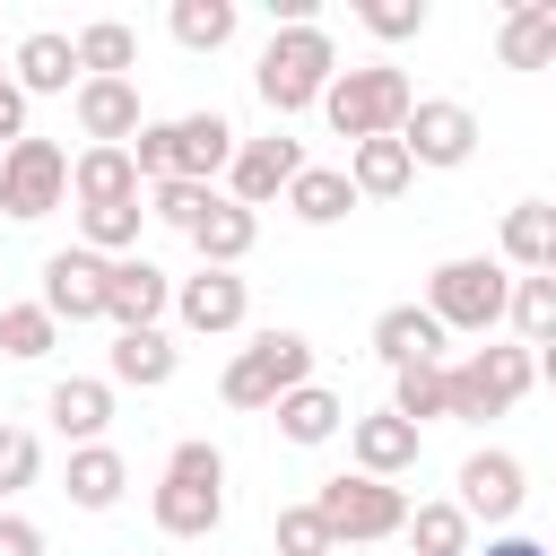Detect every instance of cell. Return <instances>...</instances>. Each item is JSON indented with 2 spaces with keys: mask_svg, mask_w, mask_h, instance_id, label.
Instances as JSON below:
<instances>
[{
  "mask_svg": "<svg viewBox=\"0 0 556 556\" xmlns=\"http://www.w3.org/2000/svg\"><path fill=\"white\" fill-rule=\"evenodd\" d=\"M408 104H417V87H408V70H391V61H356V70H339V78L321 87V113H330V130H339L348 148H356V139H400Z\"/></svg>",
  "mask_w": 556,
  "mask_h": 556,
  "instance_id": "obj_1",
  "label": "cell"
},
{
  "mask_svg": "<svg viewBox=\"0 0 556 556\" xmlns=\"http://www.w3.org/2000/svg\"><path fill=\"white\" fill-rule=\"evenodd\" d=\"M330 78H339V43H330L321 26H278V35L261 43V70H252V87H261L269 113H304V104H321Z\"/></svg>",
  "mask_w": 556,
  "mask_h": 556,
  "instance_id": "obj_2",
  "label": "cell"
},
{
  "mask_svg": "<svg viewBox=\"0 0 556 556\" xmlns=\"http://www.w3.org/2000/svg\"><path fill=\"white\" fill-rule=\"evenodd\" d=\"M313 513H321L330 547H382V539H400L408 495H400V486H382V478L339 469V478H321V486H313Z\"/></svg>",
  "mask_w": 556,
  "mask_h": 556,
  "instance_id": "obj_3",
  "label": "cell"
},
{
  "mask_svg": "<svg viewBox=\"0 0 556 556\" xmlns=\"http://www.w3.org/2000/svg\"><path fill=\"white\" fill-rule=\"evenodd\" d=\"M530 382H539V356H530V348H478L469 365H443V417L486 426V417H504Z\"/></svg>",
  "mask_w": 556,
  "mask_h": 556,
  "instance_id": "obj_4",
  "label": "cell"
},
{
  "mask_svg": "<svg viewBox=\"0 0 556 556\" xmlns=\"http://www.w3.org/2000/svg\"><path fill=\"white\" fill-rule=\"evenodd\" d=\"M504 295H513V269H504V261H486V252L443 261V269L426 278V313H434L443 330H478V339L504 321Z\"/></svg>",
  "mask_w": 556,
  "mask_h": 556,
  "instance_id": "obj_5",
  "label": "cell"
},
{
  "mask_svg": "<svg viewBox=\"0 0 556 556\" xmlns=\"http://www.w3.org/2000/svg\"><path fill=\"white\" fill-rule=\"evenodd\" d=\"M295 382H313V339L304 330H261L235 365H226V408H269L278 391H295Z\"/></svg>",
  "mask_w": 556,
  "mask_h": 556,
  "instance_id": "obj_6",
  "label": "cell"
},
{
  "mask_svg": "<svg viewBox=\"0 0 556 556\" xmlns=\"http://www.w3.org/2000/svg\"><path fill=\"white\" fill-rule=\"evenodd\" d=\"M70 200V148L52 139H9L0 148V217H52Z\"/></svg>",
  "mask_w": 556,
  "mask_h": 556,
  "instance_id": "obj_7",
  "label": "cell"
},
{
  "mask_svg": "<svg viewBox=\"0 0 556 556\" xmlns=\"http://www.w3.org/2000/svg\"><path fill=\"white\" fill-rule=\"evenodd\" d=\"M400 148H408V165L452 174V165H469V156H478V113H469L460 96H417V104H408V122H400Z\"/></svg>",
  "mask_w": 556,
  "mask_h": 556,
  "instance_id": "obj_8",
  "label": "cell"
},
{
  "mask_svg": "<svg viewBox=\"0 0 556 556\" xmlns=\"http://www.w3.org/2000/svg\"><path fill=\"white\" fill-rule=\"evenodd\" d=\"M156 139H165V182L217 191V174L235 156V122L226 113H174V122H156Z\"/></svg>",
  "mask_w": 556,
  "mask_h": 556,
  "instance_id": "obj_9",
  "label": "cell"
},
{
  "mask_svg": "<svg viewBox=\"0 0 556 556\" xmlns=\"http://www.w3.org/2000/svg\"><path fill=\"white\" fill-rule=\"evenodd\" d=\"M295 174H304V139H287V130H269V139H235V156H226V200L261 217Z\"/></svg>",
  "mask_w": 556,
  "mask_h": 556,
  "instance_id": "obj_10",
  "label": "cell"
},
{
  "mask_svg": "<svg viewBox=\"0 0 556 556\" xmlns=\"http://www.w3.org/2000/svg\"><path fill=\"white\" fill-rule=\"evenodd\" d=\"M165 313H182V330H200V339H226V330H243L252 287L235 269H191V278H174V304Z\"/></svg>",
  "mask_w": 556,
  "mask_h": 556,
  "instance_id": "obj_11",
  "label": "cell"
},
{
  "mask_svg": "<svg viewBox=\"0 0 556 556\" xmlns=\"http://www.w3.org/2000/svg\"><path fill=\"white\" fill-rule=\"evenodd\" d=\"M70 113H78V139L87 148H130V130L148 122L139 113V78H78L70 87Z\"/></svg>",
  "mask_w": 556,
  "mask_h": 556,
  "instance_id": "obj_12",
  "label": "cell"
},
{
  "mask_svg": "<svg viewBox=\"0 0 556 556\" xmlns=\"http://www.w3.org/2000/svg\"><path fill=\"white\" fill-rule=\"evenodd\" d=\"M104 269H113V261H96L87 243H70V252L43 261V295H35V304H43L52 321H104Z\"/></svg>",
  "mask_w": 556,
  "mask_h": 556,
  "instance_id": "obj_13",
  "label": "cell"
},
{
  "mask_svg": "<svg viewBox=\"0 0 556 556\" xmlns=\"http://www.w3.org/2000/svg\"><path fill=\"white\" fill-rule=\"evenodd\" d=\"M165 304H174V278H165L148 252H130V261L104 269V321H113V330H156Z\"/></svg>",
  "mask_w": 556,
  "mask_h": 556,
  "instance_id": "obj_14",
  "label": "cell"
},
{
  "mask_svg": "<svg viewBox=\"0 0 556 556\" xmlns=\"http://www.w3.org/2000/svg\"><path fill=\"white\" fill-rule=\"evenodd\" d=\"M469 521H513L521 504H530V469L513 460V452H469L460 460V495H452Z\"/></svg>",
  "mask_w": 556,
  "mask_h": 556,
  "instance_id": "obj_15",
  "label": "cell"
},
{
  "mask_svg": "<svg viewBox=\"0 0 556 556\" xmlns=\"http://www.w3.org/2000/svg\"><path fill=\"white\" fill-rule=\"evenodd\" d=\"M174 365H182V348L165 330H113V348H104V382L113 391H165Z\"/></svg>",
  "mask_w": 556,
  "mask_h": 556,
  "instance_id": "obj_16",
  "label": "cell"
},
{
  "mask_svg": "<svg viewBox=\"0 0 556 556\" xmlns=\"http://www.w3.org/2000/svg\"><path fill=\"white\" fill-rule=\"evenodd\" d=\"M43 417H52V434H70V452H78V443H104V426H113V382H104V374H70V382L43 391Z\"/></svg>",
  "mask_w": 556,
  "mask_h": 556,
  "instance_id": "obj_17",
  "label": "cell"
},
{
  "mask_svg": "<svg viewBox=\"0 0 556 556\" xmlns=\"http://www.w3.org/2000/svg\"><path fill=\"white\" fill-rule=\"evenodd\" d=\"M348 452H356V478H400V469H417V426L408 417H391V408H374V417H348Z\"/></svg>",
  "mask_w": 556,
  "mask_h": 556,
  "instance_id": "obj_18",
  "label": "cell"
},
{
  "mask_svg": "<svg viewBox=\"0 0 556 556\" xmlns=\"http://www.w3.org/2000/svg\"><path fill=\"white\" fill-rule=\"evenodd\" d=\"M217 521H226V486L217 478H174V469L156 478V530L165 539H208Z\"/></svg>",
  "mask_w": 556,
  "mask_h": 556,
  "instance_id": "obj_19",
  "label": "cell"
},
{
  "mask_svg": "<svg viewBox=\"0 0 556 556\" xmlns=\"http://www.w3.org/2000/svg\"><path fill=\"white\" fill-rule=\"evenodd\" d=\"M374 356L391 374L400 365H443V321L426 304H391V313H374Z\"/></svg>",
  "mask_w": 556,
  "mask_h": 556,
  "instance_id": "obj_20",
  "label": "cell"
},
{
  "mask_svg": "<svg viewBox=\"0 0 556 556\" xmlns=\"http://www.w3.org/2000/svg\"><path fill=\"white\" fill-rule=\"evenodd\" d=\"M9 87H17V96H70V87H78V52H70V35L35 26V35L17 43V61H9Z\"/></svg>",
  "mask_w": 556,
  "mask_h": 556,
  "instance_id": "obj_21",
  "label": "cell"
},
{
  "mask_svg": "<svg viewBox=\"0 0 556 556\" xmlns=\"http://www.w3.org/2000/svg\"><path fill=\"white\" fill-rule=\"evenodd\" d=\"M252 243H261V217H252V208H235L226 191H217V200L200 208V226H191V252H200V269H235Z\"/></svg>",
  "mask_w": 556,
  "mask_h": 556,
  "instance_id": "obj_22",
  "label": "cell"
},
{
  "mask_svg": "<svg viewBox=\"0 0 556 556\" xmlns=\"http://www.w3.org/2000/svg\"><path fill=\"white\" fill-rule=\"evenodd\" d=\"M339 174H348V191H356V200H400V191L417 182V165H408V148H400V139H356Z\"/></svg>",
  "mask_w": 556,
  "mask_h": 556,
  "instance_id": "obj_23",
  "label": "cell"
},
{
  "mask_svg": "<svg viewBox=\"0 0 556 556\" xmlns=\"http://www.w3.org/2000/svg\"><path fill=\"white\" fill-rule=\"evenodd\" d=\"M70 200H78V208H122V200H139L130 156H122V148H78V156H70Z\"/></svg>",
  "mask_w": 556,
  "mask_h": 556,
  "instance_id": "obj_24",
  "label": "cell"
},
{
  "mask_svg": "<svg viewBox=\"0 0 556 556\" xmlns=\"http://www.w3.org/2000/svg\"><path fill=\"white\" fill-rule=\"evenodd\" d=\"M504 261H513V278H547L556 269V208L547 200L504 208Z\"/></svg>",
  "mask_w": 556,
  "mask_h": 556,
  "instance_id": "obj_25",
  "label": "cell"
},
{
  "mask_svg": "<svg viewBox=\"0 0 556 556\" xmlns=\"http://www.w3.org/2000/svg\"><path fill=\"white\" fill-rule=\"evenodd\" d=\"M269 408H278V434H287V443H304V452H313V443H330V434L348 426V400H339V391H321V382H295V391H278Z\"/></svg>",
  "mask_w": 556,
  "mask_h": 556,
  "instance_id": "obj_26",
  "label": "cell"
},
{
  "mask_svg": "<svg viewBox=\"0 0 556 556\" xmlns=\"http://www.w3.org/2000/svg\"><path fill=\"white\" fill-rule=\"evenodd\" d=\"M122 486H130V460H122L113 443H78V452H70V504H78V513H113Z\"/></svg>",
  "mask_w": 556,
  "mask_h": 556,
  "instance_id": "obj_27",
  "label": "cell"
},
{
  "mask_svg": "<svg viewBox=\"0 0 556 556\" xmlns=\"http://www.w3.org/2000/svg\"><path fill=\"white\" fill-rule=\"evenodd\" d=\"M495 52H504V70H547V61H556V0H521V9L504 17Z\"/></svg>",
  "mask_w": 556,
  "mask_h": 556,
  "instance_id": "obj_28",
  "label": "cell"
},
{
  "mask_svg": "<svg viewBox=\"0 0 556 556\" xmlns=\"http://www.w3.org/2000/svg\"><path fill=\"white\" fill-rule=\"evenodd\" d=\"M70 52H78V78H130V61H139V35H130L122 17H87V26L70 35Z\"/></svg>",
  "mask_w": 556,
  "mask_h": 556,
  "instance_id": "obj_29",
  "label": "cell"
},
{
  "mask_svg": "<svg viewBox=\"0 0 556 556\" xmlns=\"http://www.w3.org/2000/svg\"><path fill=\"white\" fill-rule=\"evenodd\" d=\"M278 200H287L304 226H339V217L356 208V191H348V174H339V165H304V174H295Z\"/></svg>",
  "mask_w": 556,
  "mask_h": 556,
  "instance_id": "obj_30",
  "label": "cell"
},
{
  "mask_svg": "<svg viewBox=\"0 0 556 556\" xmlns=\"http://www.w3.org/2000/svg\"><path fill=\"white\" fill-rule=\"evenodd\" d=\"M469 530H478V521H469L452 495H443V504H408V521H400V539H408L417 556H469Z\"/></svg>",
  "mask_w": 556,
  "mask_h": 556,
  "instance_id": "obj_31",
  "label": "cell"
},
{
  "mask_svg": "<svg viewBox=\"0 0 556 556\" xmlns=\"http://www.w3.org/2000/svg\"><path fill=\"white\" fill-rule=\"evenodd\" d=\"M504 321L521 330V348H530V356H539V348H556V269H547V278H513Z\"/></svg>",
  "mask_w": 556,
  "mask_h": 556,
  "instance_id": "obj_32",
  "label": "cell"
},
{
  "mask_svg": "<svg viewBox=\"0 0 556 556\" xmlns=\"http://www.w3.org/2000/svg\"><path fill=\"white\" fill-rule=\"evenodd\" d=\"M165 26H174L182 52H226L235 43V0H174Z\"/></svg>",
  "mask_w": 556,
  "mask_h": 556,
  "instance_id": "obj_33",
  "label": "cell"
},
{
  "mask_svg": "<svg viewBox=\"0 0 556 556\" xmlns=\"http://www.w3.org/2000/svg\"><path fill=\"white\" fill-rule=\"evenodd\" d=\"M52 348H61V321L43 304H0V356L9 365H43Z\"/></svg>",
  "mask_w": 556,
  "mask_h": 556,
  "instance_id": "obj_34",
  "label": "cell"
},
{
  "mask_svg": "<svg viewBox=\"0 0 556 556\" xmlns=\"http://www.w3.org/2000/svg\"><path fill=\"white\" fill-rule=\"evenodd\" d=\"M139 226H148L139 200H122V208H78V235H87L96 261H130V252H139Z\"/></svg>",
  "mask_w": 556,
  "mask_h": 556,
  "instance_id": "obj_35",
  "label": "cell"
},
{
  "mask_svg": "<svg viewBox=\"0 0 556 556\" xmlns=\"http://www.w3.org/2000/svg\"><path fill=\"white\" fill-rule=\"evenodd\" d=\"M391 417H408L417 434L443 417V365H400L391 374Z\"/></svg>",
  "mask_w": 556,
  "mask_h": 556,
  "instance_id": "obj_36",
  "label": "cell"
},
{
  "mask_svg": "<svg viewBox=\"0 0 556 556\" xmlns=\"http://www.w3.org/2000/svg\"><path fill=\"white\" fill-rule=\"evenodd\" d=\"M208 200H217V191H200V182H148V191H139V208H148L156 226H174V235H191Z\"/></svg>",
  "mask_w": 556,
  "mask_h": 556,
  "instance_id": "obj_37",
  "label": "cell"
},
{
  "mask_svg": "<svg viewBox=\"0 0 556 556\" xmlns=\"http://www.w3.org/2000/svg\"><path fill=\"white\" fill-rule=\"evenodd\" d=\"M35 469H43V443H35V426H0V495L35 486Z\"/></svg>",
  "mask_w": 556,
  "mask_h": 556,
  "instance_id": "obj_38",
  "label": "cell"
},
{
  "mask_svg": "<svg viewBox=\"0 0 556 556\" xmlns=\"http://www.w3.org/2000/svg\"><path fill=\"white\" fill-rule=\"evenodd\" d=\"M356 17H365V35H382V43H408V35H426V0H365Z\"/></svg>",
  "mask_w": 556,
  "mask_h": 556,
  "instance_id": "obj_39",
  "label": "cell"
},
{
  "mask_svg": "<svg viewBox=\"0 0 556 556\" xmlns=\"http://www.w3.org/2000/svg\"><path fill=\"white\" fill-rule=\"evenodd\" d=\"M278 556H339L313 504H287V513H278Z\"/></svg>",
  "mask_w": 556,
  "mask_h": 556,
  "instance_id": "obj_40",
  "label": "cell"
},
{
  "mask_svg": "<svg viewBox=\"0 0 556 556\" xmlns=\"http://www.w3.org/2000/svg\"><path fill=\"white\" fill-rule=\"evenodd\" d=\"M165 469H174V478H217V486H226V452H217V443H200V434H191V443H174V452H165Z\"/></svg>",
  "mask_w": 556,
  "mask_h": 556,
  "instance_id": "obj_41",
  "label": "cell"
},
{
  "mask_svg": "<svg viewBox=\"0 0 556 556\" xmlns=\"http://www.w3.org/2000/svg\"><path fill=\"white\" fill-rule=\"evenodd\" d=\"M0 556H43V530L26 513H0Z\"/></svg>",
  "mask_w": 556,
  "mask_h": 556,
  "instance_id": "obj_42",
  "label": "cell"
},
{
  "mask_svg": "<svg viewBox=\"0 0 556 556\" xmlns=\"http://www.w3.org/2000/svg\"><path fill=\"white\" fill-rule=\"evenodd\" d=\"M9 139H26V96H17L9 70H0V148H9Z\"/></svg>",
  "mask_w": 556,
  "mask_h": 556,
  "instance_id": "obj_43",
  "label": "cell"
},
{
  "mask_svg": "<svg viewBox=\"0 0 556 556\" xmlns=\"http://www.w3.org/2000/svg\"><path fill=\"white\" fill-rule=\"evenodd\" d=\"M469 556H547V547H539V539H521V530H513V539H486V547H469Z\"/></svg>",
  "mask_w": 556,
  "mask_h": 556,
  "instance_id": "obj_44",
  "label": "cell"
},
{
  "mask_svg": "<svg viewBox=\"0 0 556 556\" xmlns=\"http://www.w3.org/2000/svg\"><path fill=\"white\" fill-rule=\"evenodd\" d=\"M339 556H374V547H339Z\"/></svg>",
  "mask_w": 556,
  "mask_h": 556,
  "instance_id": "obj_45",
  "label": "cell"
}]
</instances>
